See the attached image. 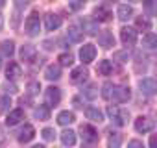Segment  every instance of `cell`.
<instances>
[{
    "mask_svg": "<svg viewBox=\"0 0 157 148\" xmlns=\"http://www.w3.org/2000/svg\"><path fill=\"white\" fill-rule=\"evenodd\" d=\"M24 28H26V33L32 35V37L39 33V30H41V21H39V13H37V11H33V13L26 19Z\"/></svg>",
    "mask_w": 157,
    "mask_h": 148,
    "instance_id": "cell-1",
    "label": "cell"
},
{
    "mask_svg": "<svg viewBox=\"0 0 157 148\" xmlns=\"http://www.w3.org/2000/svg\"><path fill=\"white\" fill-rule=\"evenodd\" d=\"M107 115H109L111 120H115V124H118V126L126 124V119L129 117L124 109H118V107H115V106H109V107H107Z\"/></svg>",
    "mask_w": 157,
    "mask_h": 148,
    "instance_id": "cell-2",
    "label": "cell"
},
{
    "mask_svg": "<svg viewBox=\"0 0 157 148\" xmlns=\"http://www.w3.org/2000/svg\"><path fill=\"white\" fill-rule=\"evenodd\" d=\"M94 57H96V48H94V45H83L82 50H80V59H82L85 65H89V63L94 61Z\"/></svg>",
    "mask_w": 157,
    "mask_h": 148,
    "instance_id": "cell-3",
    "label": "cell"
},
{
    "mask_svg": "<svg viewBox=\"0 0 157 148\" xmlns=\"http://www.w3.org/2000/svg\"><path fill=\"white\" fill-rule=\"evenodd\" d=\"M44 98H46V107H52V106H57L59 100H61V91L57 87H48L44 91Z\"/></svg>",
    "mask_w": 157,
    "mask_h": 148,
    "instance_id": "cell-4",
    "label": "cell"
},
{
    "mask_svg": "<svg viewBox=\"0 0 157 148\" xmlns=\"http://www.w3.org/2000/svg\"><path fill=\"white\" fill-rule=\"evenodd\" d=\"M120 39H122L124 45L133 46V45L137 43V32H135L133 28H129V26H124V28L120 30Z\"/></svg>",
    "mask_w": 157,
    "mask_h": 148,
    "instance_id": "cell-5",
    "label": "cell"
},
{
    "mask_svg": "<svg viewBox=\"0 0 157 148\" xmlns=\"http://www.w3.org/2000/svg\"><path fill=\"white\" fill-rule=\"evenodd\" d=\"M80 131H82V139L85 141V142H96L98 141V131L93 128V126H89V124H82V128H80Z\"/></svg>",
    "mask_w": 157,
    "mask_h": 148,
    "instance_id": "cell-6",
    "label": "cell"
},
{
    "mask_svg": "<svg viewBox=\"0 0 157 148\" xmlns=\"http://www.w3.org/2000/svg\"><path fill=\"white\" fill-rule=\"evenodd\" d=\"M135 130L139 133H148V131L153 130V120H150L148 117H139L135 120Z\"/></svg>",
    "mask_w": 157,
    "mask_h": 148,
    "instance_id": "cell-7",
    "label": "cell"
},
{
    "mask_svg": "<svg viewBox=\"0 0 157 148\" xmlns=\"http://www.w3.org/2000/svg\"><path fill=\"white\" fill-rule=\"evenodd\" d=\"M129 96H131L129 87H113V95H111V98H113L115 102H128Z\"/></svg>",
    "mask_w": 157,
    "mask_h": 148,
    "instance_id": "cell-8",
    "label": "cell"
},
{
    "mask_svg": "<svg viewBox=\"0 0 157 148\" xmlns=\"http://www.w3.org/2000/svg\"><path fill=\"white\" fill-rule=\"evenodd\" d=\"M140 91L144 93V95H155L157 93V80H153V78H144L142 82H140Z\"/></svg>",
    "mask_w": 157,
    "mask_h": 148,
    "instance_id": "cell-9",
    "label": "cell"
},
{
    "mask_svg": "<svg viewBox=\"0 0 157 148\" xmlns=\"http://www.w3.org/2000/svg\"><path fill=\"white\" fill-rule=\"evenodd\" d=\"M59 26H61V17H59V15L48 13V15L44 17V28H46L48 32H54V30H57Z\"/></svg>",
    "mask_w": 157,
    "mask_h": 148,
    "instance_id": "cell-10",
    "label": "cell"
},
{
    "mask_svg": "<svg viewBox=\"0 0 157 148\" xmlns=\"http://www.w3.org/2000/svg\"><path fill=\"white\" fill-rule=\"evenodd\" d=\"M87 76H89V72H87V68H83V65H82V67H78V68L72 70L70 80H72V84H82V82L87 80Z\"/></svg>",
    "mask_w": 157,
    "mask_h": 148,
    "instance_id": "cell-11",
    "label": "cell"
},
{
    "mask_svg": "<svg viewBox=\"0 0 157 148\" xmlns=\"http://www.w3.org/2000/svg\"><path fill=\"white\" fill-rule=\"evenodd\" d=\"M98 43H100V46H104V48H113V46H115V37H113L111 32H102V33L98 35Z\"/></svg>",
    "mask_w": 157,
    "mask_h": 148,
    "instance_id": "cell-12",
    "label": "cell"
},
{
    "mask_svg": "<svg viewBox=\"0 0 157 148\" xmlns=\"http://www.w3.org/2000/svg\"><path fill=\"white\" fill-rule=\"evenodd\" d=\"M35 54H37V50H35V46L33 45H24L22 48H21V57H22V61H33L35 59Z\"/></svg>",
    "mask_w": 157,
    "mask_h": 148,
    "instance_id": "cell-13",
    "label": "cell"
},
{
    "mask_svg": "<svg viewBox=\"0 0 157 148\" xmlns=\"http://www.w3.org/2000/svg\"><path fill=\"white\" fill-rule=\"evenodd\" d=\"M22 119H24V111H22L21 107H17V109H13V111L8 115L6 124H8V126H15V124H19Z\"/></svg>",
    "mask_w": 157,
    "mask_h": 148,
    "instance_id": "cell-14",
    "label": "cell"
},
{
    "mask_svg": "<svg viewBox=\"0 0 157 148\" xmlns=\"http://www.w3.org/2000/svg\"><path fill=\"white\" fill-rule=\"evenodd\" d=\"M35 137V128L32 126V124H26L22 130H21V133H19V141L21 142H28V141H32Z\"/></svg>",
    "mask_w": 157,
    "mask_h": 148,
    "instance_id": "cell-15",
    "label": "cell"
},
{
    "mask_svg": "<svg viewBox=\"0 0 157 148\" xmlns=\"http://www.w3.org/2000/svg\"><path fill=\"white\" fill-rule=\"evenodd\" d=\"M21 65L19 63H15V61H10V65H8V68H6V76H8V80H17L19 76H21Z\"/></svg>",
    "mask_w": 157,
    "mask_h": 148,
    "instance_id": "cell-16",
    "label": "cell"
},
{
    "mask_svg": "<svg viewBox=\"0 0 157 148\" xmlns=\"http://www.w3.org/2000/svg\"><path fill=\"white\" fill-rule=\"evenodd\" d=\"M46 80H59L61 78V67L59 65H48L44 70Z\"/></svg>",
    "mask_w": 157,
    "mask_h": 148,
    "instance_id": "cell-17",
    "label": "cell"
},
{
    "mask_svg": "<svg viewBox=\"0 0 157 148\" xmlns=\"http://www.w3.org/2000/svg\"><path fill=\"white\" fill-rule=\"evenodd\" d=\"M85 117H87L89 120H94V122H102V120H104L102 111L96 109V107H87V109H85Z\"/></svg>",
    "mask_w": 157,
    "mask_h": 148,
    "instance_id": "cell-18",
    "label": "cell"
},
{
    "mask_svg": "<svg viewBox=\"0 0 157 148\" xmlns=\"http://www.w3.org/2000/svg\"><path fill=\"white\" fill-rule=\"evenodd\" d=\"M74 120H76V117H74V113H72V111H61V113L57 115V122H59L61 126L72 124Z\"/></svg>",
    "mask_w": 157,
    "mask_h": 148,
    "instance_id": "cell-19",
    "label": "cell"
},
{
    "mask_svg": "<svg viewBox=\"0 0 157 148\" xmlns=\"http://www.w3.org/2000/svg\"><path fill=\"white\" fill-rule=\"evenodd\" d=\"M94 15H96V21H102V22H105V21L111 19V11H109L105 6H98V8L94 10Z\"/></svg>",
    "mask_w": 157,
    "mask_h": 148,
    "instance_id": "cell-20",
    "label": "cell"
},
{
    "mask_svg": "<svg viewBox=\"0 0 157 148\" xmlns=\"http://www.w3.org/2000/svg\"><path fill=\"white\" fill-rule=\"evenodd\" d=\"M61 142H63L65 146H74V142H76V133H74L72 130H65V131L61 133Z\"/></svg>",
    "mask_w": 157,
    "mask_h": 148,
    "instance_id": "cell-21",
    "label": "cell"
},
{
    "mask_svg": "<svg viewBox=\"0 0 157 148\" xmlns=\"http://www.w3.org/2000/svg\"><path fill=\"white\" fill-rule=\"evenodd\" d=\"M67 35H68V39L72 43H80L83 39V32H80V28H76V26H70L68 32H67Z\"/></svg>",
    "mask_w": 157,
    "mask_h": 148,
    "instance_id": "cell-22",
    "label": "cell"
},
{
    "mask_svg": "<svg viewBox=\"0 0 157 148\" xmlns=\"http://www.w3.org/2000/svg\"><path fill=\"white\" fill-rule=\"evenodd\" d=\"M117 13H118V19H120V21H126V19H129V17L133 15V8L128 6V4H120Z\"/></svg>",
    "mask_w": 157,
    "mask_h": 148,
    "instance_id": "cell-23",
    "label": "cell"
},
{
    "mask_svg": "<svg viewBox=\"0 0 157 148\" xmlns=\"http://www.w3.org/2000/svg\"><path fill=\"white\" fill-rule=\"evenodd\" d=\"M0 52H2L4 56H13V52H15V43L13 41H2L0 43Z\"/></svg>",
    "mask_w": 157,
    "mask_h": 148,
    "instance_id": "cell-24",
    "label": "cell"
},
{
    "mask_svg": "<svg viewBox=\"0 0 157 148\" xmlns=\"http://www.w3.org/2000/svg\"><path fill=\"white\" fill-rule=\"evenodd\" d=\"M135 28L140 30V32H150L151 22H150L146 17H137V21H135Z\"/></svg>",
    "mask_w": 157,
    "mask_h": 148,
    "instance_id": "cell-25",
    "label": "cell"
},
{
    "mask_svg": "<svg viewBox=\"0 0 157 148\" xmlns=\"http://www.w3.org/2000/svg\"><path fill=\"white\" fill-rule=\"evenodd\" d=\"M142 46H146V48H150V50L157 48V35H153V33H146L144 39H142Z\"/></svg>",
    "mask_w": 157,
    "mask_h": 148,
    "instance_id": "cell-26",
    "label": "cell"
},
{
    "mask_svg": "<svg viewBox=\"0 0 157 148\" xmlns=\"http://www.w3.org/2000/svg\"><path fill=\"white\" fill-rule=\"evenodd\" d=\"M35 119H39V120H48L50 119V109L46 107V106H39V107H35Z\"/></svg>",
    "mask_w": 157,
    "mask_h": 148,
    "instance_id": "cell-27",
    "label": "cell"
},
{
    "mask_svg": "<svg viewBox=\"0 0 157 148\" xmlns=\"http://www.w3.org/2000/svg\"><path fill=\"white\" fill-rule=\"evenodd\" d=\"M98 72L102 74V76H109V74L113 72V65H111V61H107V59L100 61V65H98Z\"/></svg>",
    "mask_w": 157,
    "mask_h": 148,
    "instance_id": "cell-28",
    "label": "cell"
},
{
    "mask_svg": "<svg viewBox=\"0 0 157 148\" xmlns=\"http://www.w3.org/2000/svg\"><path fill=\"white\" fill-rule=\"evenodd\" d=\"M144 11L150 15V17H155L157 15V2H151V0H148V2H144Z\"/></svg>",
    "mask_w": 157,
    "mask_h": 148,
    "instance_id": "cell-29",
    "label": "cell"
},
{
    "mask_svg": "<svg viewBox=\"0 0 157 148\" xmlns=\"http://www.w3.org/2000/svg\"><path fill=\"white\" fill-rule=\"evenodd\" d=\"M107 142H109V146H111V148H118V146H120V142H122V135H120V133H111Z\"/></svg>",
    "mask_w": 157,
    "mask_h": 148,
    "instance_id": "cell-30",
    "label": "cell"
},
{
    "mask_svg": "<svg viewBox=\"0 0 157 148\" xmlns=\"http://www.w3.org/2000/svg\"><path fill=\"white\" fill-rule=\"evenodd\" d=\"M57 61H59V65H63V67H68V65H72V61H74V56H72V54H61V56L57 57Z\"/></svg>",
    "mask_w": 157,
    "mask_h": 148,
    "instance_id": "cell-31",
    "label": "cell"
},
{
    "mask_svg": "<svg viewBox=\"0 0 157 148\" xmlns=\"http://www.w3.org/2000/svg\"><path fill=\"white\" fill-rule=\"evenodd\" d=\"M83 32H87V33L94 35V33L98 32V28H96V24H94L93 21H83Z\"/></svg>",
    "mask_w": 157,
    "mask_h": 148,
    "instance_id": "cell-32",
    "label": "cell"
},
{
    "mask_svg": "<svg viewBox=\"0 0 157 148\" xmlns=\"http://www.w3.org/2000/svg\"><path fill=\"white\" fill-rule=\"evenodd\" d=\"M11 106V100L10 96H0V113H6Z\"/></svg>",
    "mask_w": 157,
    "mask_h": 148,
    "instance_id": "cell-33",
    "label": "cell"
},
{
    "mask_svg": "<svg viewBox=\"0 0 157 148\" xmlns=\"http://www.w3.org/2000/svg\"><path fill=\"white\" fill-rule=\"evenodd\" d=\"M113 87H115V85H111L109 82H107V84L102 87V89H104V91H102V96H104L105 100H111V95H113Z\"/></svg>",
    "mask_w": 157,
    "mask_h": 148,
    "instance_id": "cell-34",
    "label": "cell"
},
{
    "mask_svg": "<svg viewBox=\"0 0 157 148\" xmlns=\"http://www.w3.org/2000/svg\"><path fill=\"white\" fill-rule=\"evenodd\" d=\"M39 91H41V84L39 82H30L28 84V93L30 95H37Z\"/></svg>",
    "mask_w": 157,
    "mask_h": 148,
    "instance_id": "cell-35",
    "label": "cell"
},
{
    "mask_svg": "<svg viewBox=\"0 0 157 148\" xmlns=\"http://www.w3.org/2000/svg\"><path fill=\"white\" fill-rule=\"evenodd\" d=\"M43 137H44V141H54L56 131H54L52 128H44V130H43Z\"/></svg>",
    "mask_w": 157,
    "mask_h": 148,
    "instance_id": "cell-36",
    "label": "cell"
},
{
    "mask_svg": "<svg viewBox=\"0 0 157 148\" xmlns=\"http://www.w3.org/2000/svg\"><path fill=\"white\" fill-rule=\"evenodd\" d=\"M85 96H87V98H91V100H93V98H94V96H96V87H94V85H91V87H89V89H87V91H85Z\"/></svg>",
    "mask_w": 157,
    "mask_h": 148,
    "instance_id": "cell-37",
    "label": "cell"
},
{
    "mask_svg": "<svg viewBox=\"0 0 157 148\" xmlns=\"http://www.w3.org/2000/svg\"><path fill=\"white\" fill-rule=\"evenodd\" d=\"M128 148H144V146H142V142H140V141H137V139H131V141L128 142Z\"/></svg>",
    "mask_w": 157,
    "mask_h": 148,
    "instance_id": "cell-38",
    "label": "cell"
},
{
    "mask_svg": "<svg viewBox=\"0 0 157 148\" xmlns=\"http://www.w3.org/2000/svg\"><path fill=\"white\" fill-rule=\"evenodd\" d=\"M150 148H157V133L150 137Z\"/></svg>",
    "mask_w": 157,
    "mask_h": 148,
    "instance_id": "cell-39",
    "label": "cell"
},
{
    "mask_svg": "<svg viewBox=\"0 0 157 148\" xmlns=\"http://www.w3.org/2000/svg\"><path fill=\"white\" fill-rule=\"evenodd\" d=\"M80 8H83V2H78V0H76V2L70 4V10H80Z\"/></svg>",
    "mask_w": 157,
    "mask_h": 148,
    "instance_id": "cell-40",
    "label": "cell"
},
{
    "mask_svg": "<svg viewBox=\"0 0 157 148\" xmlns=\"http://www.w3.org/2000/svg\"><path fill=\"white\" fill-rule=\"evenodd\" d=\"M2 26H4V19H2V15H0V30H2Z\"/></svg>",
    "mask_w": 157,
    "mask_h": 148,
    "instance_id": "cell-41",
    "label": "cell"
},
{
    "mask_svg": "<svg viewBox=\"0 0 157 148\" xmlns=\"http://www.w3.org/2000/svg\"><path fill=\"white\" fill-rule=\"evenodd\" d=\"M32 148H44V144H35V146H32Z\"/></svg>",
    "mask_w": 157,
    "mask_h": 148,
    "instance_id": "cell-42",
    "label": "cell"
},
{
    "mask_svg": "<svg viewBox=\"0 0 157 148\" xmlns=\"http://www.w3.org/2000/svg\"><path fill=\"white\" fill-rule=\"evenodd\" d=\"M0 67H2V59H0Z\"/></svg>",
    "mask_w": 157,
    "mask_h": 148,
    "instance_id": "cell-43",
    "label": "cell"
}]
</instances>
